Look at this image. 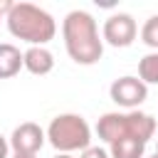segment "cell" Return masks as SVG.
I'll list each match as a JSON object with an SVG mask.
<instances>
[{"mask_svg": "<svg viewBox=\"0 0 158 158\" xmlns=\"http://www.w3.org/2000/svg\"><path fill=\"white\" fill-rule=\"evenodd\" d=\"M148 158H158V153H153V156H148Z\"/></svg>", "mask_w": 158, "mask_h": 158, "instance_id": "cell-18", "label": "cell"}, {"mask_svg": "<svg viewBox=\"0 0 158 158\" xmlns=\"http://www.w3.org/2000/svg\"><path fill=\"white\" fill-rule=\"evenodd\" d=\"M12 158H37V156H25V153H12Z\"/></svg>", "mask_w": 158, "mask_h": 158, "instance_id": "cell-16", "label": "cell"}, {"mask_svg": "<svg viewBox=\"0 0 158 158\" xmlns=\"http://www.w3.org/2000/svg\"><path fill=\"white\" fill-rule=\"evenodd\" d=\"M109 96L114 104L136 111L146 99H148V84H143L138 77H118L109 86Z\"/></svg>", "mask_w": 158, "mask_h": 158, "instance_id": "cell-6", "label": "cell"}, {"mask_svg": "<svg viewBox=\"0 0 158 158\" xmlns=\"http://www.w3.org/2000/svg\"><path fill=\"white\" fill-rule=\"evenodd\" d=\"M138 79L143 84H158V52L141 57L138 62Z\"/></svg>", "mask_w": 158, "mask_h": 158, "instance_id": "cell-11", "label": "cell"}, {"mask_svg": "<svg viewBox=\"0 0 158 158\" xmlns=\"http://www.w3.org/2000/svg\"><path fill=\"white\" fill-rule=\"evenodd\" d=\"M146 143L138 138H118L109 143V156L111 158H143Z\"/></svg>", "mask_w": 158, "mask_h": 158, "instance_id": "cell-10", "label": "cell"}, {"mask_svg": "<svg viewBox=\"0 0 158 158\" xmlns=\"http://www.w3.org/2000/svg\"><path fill=\"white\" fill-rule=\"evenodd\" d=\"M79 158H111V156H109V151L101 148V146H89L86 151L79 153Z\"/></svg>", "mask_w": 158, "mask_h": 158, "instance_id": "cell-13", "label": "cell"}, {"mask_svg": "<svg viewBox=\"0 0 158 158\" xmlns=\"http://www.w3.org/2000/svg\"><path fill=\"white\" fill-rule=\"evenodd\" d=\"M62 37L67 54L81 67H91L104 57V40L99 35V25L86 10H72L64 15Z\"/></svg>", "mask_w": 158, "mask_h": 158, "instance_id": "cell-1", "label": "cell"}, {"mask_svg": "<svg viewBox=\"0 0 158 158\" xmlns=\"http://www.w3.org/2000/svg\"><path fill=\"white\" fill-rule=\"evenodd\" d=\"M156 153H158V146H156Z\"/></svg>", "mask_w": 158, "mask_h": 158, "instance_id": "cell-19", "label": "cell"}, {"mask_svg": "<svg viewBox=\"0 0 158 158\" xmlns=\"http://www.w3.org/2000/svg\"><path fill=\"white\" fill-rule=\"evenodd\" d=\"M10 7H12V2H10V0H0V22H2L5 17H7Z\"/></svg>", "mask_w": 158, "mask_h": 158, "instance_id": "cell-15", "label": "cell"}, {"mask_svg": "<svg viewBox=\"0 0 158 158\" xmlns=\"http://www.w3.org/2000/svg\"><path fill=\"white\" fill-rule=\"evenodd\" d=\"M25 69L30 74L44 77L54 69V54L47 47H27L25 49Z\"/></svg>", "mask_w": 158, "mask_h": 158, "instance_id": "cell-8", "label": "cell"}, {"mask_svg": "<svg viewBox=\"0 0 158 158\" xmlns=\"http://www.w3.org/2000/svg\"><path fill=\"white\" fill-rule=\"evenodd\" d=\"M7 153H10V141L0 133V158H7Z\"/></svg>", "mask_w": 158, "mask_h": 158, "instance_id": "cell-14", "label": "cell"}, {"mask_svg": "<svg viewBox=\"0 0 158 158\" xmlns=\"http://www.w3.org/2000/svg\"><path fill=\"white\" fill-rule=\"evenodd\" d=\"M22 67H25V52H20V47L10 42H2L0 44V79L15 77Z\"/></svg>", "mask_w": 158, "mask_h": 158, "instance_id": "cell-9", "label": "cell"}, {"mask_svg": "<svg viewBox=\"0 0 158 158\" xmlns=\"http://www.w3.org/2000/svg\"><path fill=\"white\" fill-rule=\"evenodd\" d=\"M47 141L57 153H81L91 146V128L79 114H59L47 126Z\"/></svg>", "mask_w": 158, "mask_h": 158, "instance_id": "cell-4", "label": "cell"}, {"mask_svg": "<svg viewBox=\"0 0 158 158\" xmlns=\"http://www.w3.org/2000/svg\"><path fill=\"white\" fill-rule=\"evenodd\" d=\"M96 133L104 143H114L118 138H138L143 143H148L156 133V118L151 114L143 111H109L96 121Z\"/></svg>", "mask_w": 158, "mask_h": 158, "instance_id": "cell-3", "label": "cell"}, {"mask_svg": "<svg viewBox=\"0 0 158 158\" xmlns=\"http://www.w3.org/2000/svg\"><path fill=\"white\" fill-rule=\"evenodd\" d=\"M141 42L148 44L153 52H158V15H151L141 27Z\"/></svg>", "mask_w": 158, "mask_h": 158, "instance_id": "cell-12", "label": "cell"}, {"mask_svg": "<svg viewBox=\"0 0 158 158\" xmlns=\"http://www.w3.org/2000/svg\"><path fill=\"white\" fill-rule=\"evenodd\" d=\"M136 35H138V25H136L133 15H128V12H114L104 20L101 40L111 47H128V44H133Z\"/></svg>", "mask_w": 158, "mask_h": 158, "instance_id": "cell-5", "label": "cell"}, {"mask_svg": "<svg viewBox=\"0 0 158 158\" xmlns=\"http://www.w3.org/2000/svg\"><path fill=\"white\" fill-rule=\"evenodd\" d=\"M54 158H74V156H69V153H57Z\"/></svg>", "mask_w": 158, "mask_h": 158, "instance_id": "cell-17", "label": "cell"}, {"mask_svg": "<svg viewBox=\"0 0 158 158\" xmlns=\"http://www.w3.org/2000/svg\"><path fill=\"white\" fill-rule=\"evenodd\" d=\"M10 151L12 153H25V156H37L40 148L47 141V131H42L40 123L35 121H25L20 126H15V131L10 133Z\"/></svg>", "mask_w": 158, "mask_h": 158, "instance_id": "cell-7", "label": "cell"}, {"mask_svg": "<svg viewBox=\"0 0 158 158\" xmlns=\"http://www.w3.org/2000/svg\"><path fill=\"white\" fill-rule=\"evenodd\" d=\"M5 22L10 35L27 42L30 47H44L57 35L54 17L35 2H12Z\"/></svg>", "mask_w": 158, "mask_h": 158, "instance_id": "cell-2", "label": "cell"}]
</instances>
